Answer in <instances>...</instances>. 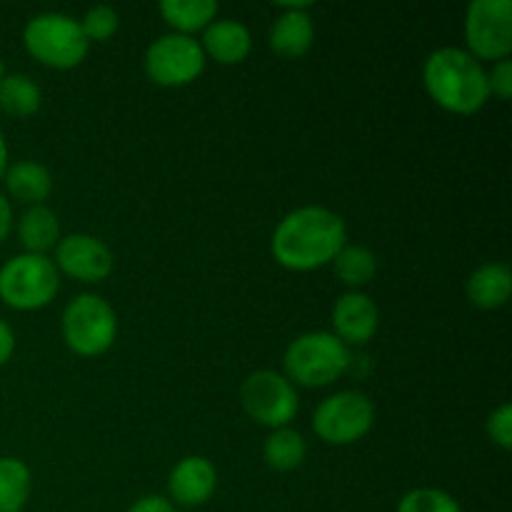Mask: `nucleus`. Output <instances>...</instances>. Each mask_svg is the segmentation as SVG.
I'll use <instances>...</instances> for the list:
<instances>
[{"instance_id": "20e7f679", "label": "nucleus", "mask_w": 512, "mask_h": 512, "mask_svg": "<svg viewBox=\"0 0 512 512\" xmlns=\"http://www.w3.org/2000/svg\"><path fill=\"white\" fill-rule=\"evenodd\" d=\"M25 48L50 68H75L88 55V38L75 18L63 13H40L25 25Z\"/></svg>"}, {"instance_id": "4be33fe9", "label": "nucleus", "mask_w": 512, "mask_h": 512, "mask_svg": "<svg viewBox=\"0 0 512 512\" xmlns=\"http://www.w3.org/2000/svg\"><path fill=\"white\" fill-rule=\"evenodd\" d=\"M265 460L273 470H295L305 460L303 435L290 428H278L265 440Z\"/></svg>"}, {"instance_id": "412c9836", "label": "nucleus", "mask_w": 512, "mask_h": 512, "mask_svg": "<svg viewBox=\"0 0 512 512\" xmlns=\"http://www.w3.org/2000/svg\"><path fill=\"white\" fill-rule=\"evenodd\" d=\"M160 13L173 28L183 30L185 35L205 28L218 13V3L215 0H163Z\"/></svg>"}, {"instance_id": "bb28decb", "label": "nucleus", "mask_w": 512, "mask_h": 512, "mask_svg": "<svg viewBox=\"0 0 512 512\" xmlns=\"http://www.w3.org/2000/svg\"><path fill=\"white\" fill-rule=\"evenodd\" d=\"M488 88L493 90L498 98L508 100L512 95V63L508 58L498 60V65L493 68V73L488 75Z\"/></svg>"}, {"instance_id": "aec40b11", "label": "nucleus", "mask_w": 512, "mask_h": 512, "mask_svg": "<svg viewBox=\"0 0 512 512\" xmlns=\"http://www.w3.org/2000/svg\"><path fill=\"white\" fill-rule=\"evenodd\" d=\"M30 495V470L18 458H0V512H20Z\"/></svg>"}, {"instance_id": "f8f14e48", "label": "nucleus", "mask_w": 512, "mask_h": 512, "mask_svg": "<svg viewBox=\"0 0 512 512\" xmlns=\"http://www.w3.org/2000/svg\"><path fill=\"white\" fill-rule=\"evenodd\" d=\"M378 308L373 300L363 293L340 295L333 308L335 333L343 343L365 345L378 330Z\"/></svg>"}, {"instance_id": "cd10ccee", "label": "nucleus", "mask_w": 512, "mask_h": 512, "mask_svg": "<svg viewBox=\"0 0 512 512\" xmlns=\"http://www.w3.org/2000/svg\"><path fill=\"white\" fill-rule=\"evenodd\" d=\"M128 512H175V510L173 505H170L165 498H160V495H148V498H140Z\"/></svg>"}, {"instance_id": "9d476101", "label": "nucleus", "mask_w": 512, "mask_h": 512, "mask_svg": "<svg viewBox=\"0 0 512 512\" xmlns=\"http://www.w3.org/2000/svg\"><path fill=\"white\" fill-rule=\"evenodd\" d=\"M245 413L260 425L285 428L298 413V395L283 375L273 370H258L250 375L240 390Z\"/></svg>"}, {"instance_id": "c756f323", "label": "nucleus", "mask_w": 512, "mask_h": 512, "mask_svg": "<svg viewBox=\"0 0 512 512\" xmlns=\"http://www.w3.org/2000/svg\"><path fill=\"white\" fill-rule=\"evenodd\" d=\"M10 225H13V210H10L8 200H5L3 195H0V243H3V240L8 238Z\"/></svg>"}, {"instance_id": "9b49d317", "label": "nucleus", "mask_w": 512, "mask_h": 512, "mask_svg": "<svg viewBox=\"0 0 512 512\" xmlns=\"http://www.w3.org/2000/svg\"><path fill=\"white\" fill-rule=\"evenodd\" d=\"M55 260L65 273L85 283H98L113 273V253L93 235H68L58 240Z\"/></svg>"}, {"instance_id": "1a4fd4ad", "label": "nucleus", "mask_w": 512, "mask_h": 512, "mask_svg": "<svg viewBox=\"0 0 512 512\" xmlns=\"http://www.w3.org/2000/svg\"><path fill=\"white\" fill-rule=\"evenodd\" d=\"M205 68V53L190 35L173 33L155 40L145 53V73L158 85L193 83Z\"/></svg>"}, {"instance_id": "39448f33", "label": "nucleus", "mask_w": 512, "mask_h": 512, "mask_svg": "<svg viewBox=\"0 0 512 512\" xmlns=\"http://www.w3.org/2000/svg\"><path fill=\"white\" fill-rule=\"evenodd\" d=\"M60 288L58 268L45 255L23 253L0 268V298L15 310H38Z\"/></svg>"}, {"instance_id": "f3484780", "label": "nucleus", "mask_w": 512, "mask_h": 512, "mask_svg": "<svg viewBox=\"0 0 512 512\" xmlns=\"http://www.w3.org/2000/svg\"><path fill=\"white\" fill-rule=\"evenodd\" d=\"M3 178L10 195L20 203H40V200L48 198L50 188H53V178H50L48 168L33 163V160H20V163L10 165Z\"/></svg>"}, {"instance_id": "7ed1b4c3", "label": "nucleus", "mask_w": 512, "mask_h": 512, "mask_svg": "<svg viewBox=\"0 0 512 512\" xmlns=\"http://www.w3.org/2000/svg\"><path fill=\"white\" fill-rule=\"evenodd\" d=\"M350 353L333 333H305L285 350V370L308 388H323L348 370Z\"/></svg>"}, {"instance_id": "6e6552de", "label": "nucleus", "mask_w": 512, "mask_h": 512, "mask_svg": "<svg viewBox=\"0 0 512 512\" xmlns=\"http://www.w3.org/2000/svg\"><path fill=\"white\" fill-rule=\"evenodd\" d=\"M375 423V408L363 393H345L333 395L323 400L315 410V433L330 445H348L368 435Z\"/></svg>"}, {"instance_id": "f03ea898", "label": "nucleus", "mask_w": 512, "mask_h": 512, "mask_svg": "<svg viewBox=\"0 0 512 512\" xmlns=\"http://www.w3.org/2000/svg\"><path fill=\"white\" fill-rule=\"evenodd\" d=\"M428 93L450 113L470 115L488 100V73L470 53L460 48H440L428 58L423 70Z\"/></svg>"}, {"instance_id": "393cba45", "label": "nucleus", "mask_w": 512, "mask_h": 512, "mask_svg": "<svg viewBox=\"0 0 512 512\" xmlns=\"http://www.w3.org/2000/svg\"><path fill=\"white\" fill-rule=\"evenodd\" d=\"M118 13H115L110 5H95V8H90L88 13H85V18L80 20V28H83L85 38L90 40H108L110 35L118 30Z\"/></svg>"}, {"instance_id": "0eeeda50", "label": "nucleus", "mask_w": 512, "mask_h": 512, "mask_svg": "<svg viewBox=\"0 0 512 512\" xmlns=\"http://www.w3.org/2000/svg\"><path fill=\"white\" fill-rule=\"evenodd\" d=\"M465 40L478 58H508L512 50L510 0H473L465 13Z\"/></svg>"}, {"instance_id": "5701e85b", "label": "nucleus", "mask_w": 512, "mask_h": 512, "mask_svg": "<svg viewBox=\"0 0 512 512\" xmlns=\"http://www.w3.org/2000/svg\"><path fill=\"white\" fill-rule=\"evenodd\" d=\"M335 275L343 280L345 285H365L373 280L375 270H378V260L363 245H343L338 255L333 258Z\"/></svg>"}, {"instance_id": "a211bd4d", "label": "nucleus", "mask_w": 512, "mask_h": 512, "mask_svg": "<svg viewBox=\"0 0 512 512\" xmlns=\"http://www.w3.org/2000/svg\"><path fill=\"white\" fill-rule=\"evenodd\" d=\"M18 235H20V243L25 245L28 253L43 255L45 250L58 245V238H60L58 218H55L53 210L43 208V205H33V208L20 218Z\"/></svg>"}, {"instance_id": "f257e3e1", "label": "nucleus", "mask_w": 512, "mask_h": 512, "mask_svg": "<svg viewBox=\"0 0 512 512\" xmlns=\"http://www.w3.org/2000/svg\"><path fill=\"white\" fill-rule=\"evenodd\" d=\"M345 245V223L333 210L308 205L285 215L273 233V255L288 270H315Z\"/></svg>"}, {"instance_id": "7c9ffc66", "label": "nucleus", "mask_w": 512, "mask_h": 512, "mask_svg": "<svg viewBox=\"0 0 512 512\" xmlns=\"http://www.w3.org/2000/svg\"><path fill=\"white\" fill-rule=\"evenodd\" d=\"M5 170H8V145H5L3 133H0V178L5 175Z\"/></svg>"}, {"instance_id": "2f4dec72", "label": "nucleus", "mask_w": 512, "mask_h": 512, "mask_svg": "<svg viewBox=\"0 0 512 512\" xmlns=\"http://www.w3.org/2000/svg\"><path fill=\"white\" fill-rule=\"evenodd\" d=\"M3 75H5L3 73V60H0V80H3Z\"/></svg>"}, {"instance_id": "a878e982", "label": "nucleus", "mask_w": 512, "mask_h": 512, "mask_svg": "<svg viewBox=\"0 0 512 512\" xmlns=\"http://www.w3.org/2000/svg\"><path fill=\"white\" fill-rule=\"evenodd\" d=\"M488 435L493 438V443L500 445L503 450L512 448V408H510V403H503L493 415H490Z\"/></svg>"}, {"instance_id": "4468645a", "label": "nucleus", "mask_w": 512, "mask_h": 512, "mask_svg": "<svg viewBox=\"0 0 512 512\" xmlns=\"http://www.w3.org/2000/svg\"><path fill=\"white\" fill-rule=\"evenodd\" d=\"M218 485V473L205 458H185L170 473V493L180 505H203Z\"/></svg>"}, {"instance_id": "c85d7f7f", "label": "nucleus", "mask_w": 512, "mask_h": 512, "mask_svg": "<svg viewBox=\"0 0 512 512\" xmlns=\"http://www.w3.org/2000/svg\"><path fill=\"white\" fill-rule=\"evenodd\" d=\"M13 348H15L13 330H10V325L5 323V320H0V365L8 363L10 355H13Z\"/></svg>"}, {"instance_id": "2eb2a0df", "label": "nucleus", "mask_w": 512, "mask_h": 512, "mask_svg": "<svg viewBox=\"0 0 512 512\" xmlns=\"http://www.w3.org/2000/svg\"><path fill=\"white\" fill-rule=\"evenodd\" d=\"M200 48L208 50L218 63L235 65L248 58L250 48H253V38H250V30L238 20H215L205 28Z\"/></svg>"}, {"instance_id": "dca6fc26", "label": "nucleus", "mask_w": 512, "mask_h": 512, "mask_svg": "<svg viewBox=\"0 0 512 512\" xmlns=\"http://www.w3.org/2000/svg\"><path fill=\"white\" fill-rule=\"evenodd\" d=\"M468 298L478 308L493 310L508 303L512 290V273L503 263H485L468 278Z\"/></svg>"}, {"instance_id": "b1692460", "label": "nucleus", "mask_w": 512, "mask_h": 512, "mask_svg": "<svg viewBox=\"0 0 512 512\" xmlns=\"http://www.w3.org/2000/svg\"><path fill=\"white\" fill-rule=\"evenodd\" d=\"M398 512H463L448 493L435 488H418L400 500Z\"/></svg>"}, {"instance_id": "ddd939ff", "label": "nucleus", "mask_w": 512, "mask_h": 512, "mask_svg": "<svg viewBox=\"0 0 512 512\" xmlns=\"http://www.w3.org/2000/svg\"><path fill=\"white\" fill-rule=\"evenodd\" d=\"M308 3H290L285 5L283 13L273 23L270 30V48L283 58H300L313 45V20L305 13Z\"/></svg>"}, {"instance_id": "6ab92c4d", "label": "nucleus", "mask_w": 512, "mask_h": 512, "mask_svg": "<svg viewBox=\"0 0 512 512\" xmlns=\"http://www.w3.org/2000/svg\"><path fill=\"white\" fill-rule=\"evenodd\" d=\"M40 100H43V93L28 75L13 73L3 75L0 80V108L13 118H28V115L38 113Z\"/></svg>"}, {"instance_id": "423d86ee", "label": "nucleus", "mask_w": 512, "mask_h": 512, "mask_svg": "<svg viewBox=\"0 0 512 512\" xmlns=\"http://www.w3.org/2000/svg\"><path fill=\"white\" fill-rule=\"evenodd\" d=\"M118 320L113 308L98 295H80L63 313V338L73 353L100 355L113 345Z\"/></svg>"}]
</instances>
